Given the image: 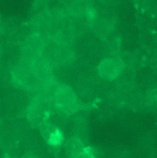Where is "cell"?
Returning <instances> with one entry per match:
<instances>
[{
  "instance_id": "6da1fadb",
  "label": "cell",
  "mask_w": 157,
  "mask_h": 158,
  "mask_svg": "<svg viewBox=\"0 0 157 158\" xmlns=\"http://www.w3.org/2000/svg\"><path fill=\"white\" fill-rule=\"evenodd\" d=\"M53 102L60 110L66 114L76 112L79 107L76 94L70 87L65 85L60 84Z\"/></svg>"
},
{
  "instance_id": "7a4b0ae2",
  "label": "cell",
  "mask_w": 157,
  "mask_h": 158,
  "mask_svg": "<svg viewBox=\"0 0 157 158\" xmlns=\"http://www.w3.org/2000/svg\"><path fill=\"white\" fill-rule=\"evenodd\" d=\"M48 101L37 96L30 104L27 117L29 122L34 126L39 127L47 115Z\"/></svg>"
},
{
  "instance_id": "3957f363",
  "label": "cell",
  "mask_w": 157,
  "mask_h": 158,
  "mask_svg": "<svg viewBox=\"0 0 157 158\" xmlns=\"http://www.w3.org/2000/svg\"><path fill=\"white\" fill-rule=\"evenodd\" d=\"M123 67V63L120 60L109 58L101 62L98 67V72L102 78L112 80L120 75Z\"/></svg>"
},
{
  "instance_id": "277c9868",
  "label": "cell",
  "mask_w": 157,
  "mask_h": 158,
  "mask_svg": "<svg viewBox=\"0 0 157 158\" xmlns=\"http://www.w3.org/2000/svg\"><path fill=\"white\" fill-rule=\"evenodd\" d=\"M39 127L42 137L49 143L51 145H57L60 142L61 134L60 131L52 124L44 121Z\"/></svg>"
},
{
  "instance_id": "5b68a950",
  "label": "cell",
  "mask_w": 157,
  "mask_h": 158,
  "mask_svg": "<svg viewBox=\"0 0 157 158\" xmlns=\"http://www.w3.org/2000/svg\"><path fill=\"white\" fill-rule=\"evenodd\" d=\"M67 152L71 158H74L84 150L83 145L78 137H73L69 140L66 145Z\"/></svg>"
},
{
  "instance_id": "8992f818",
  "label": "cell",
  "mask_w": 157,
  "mask_h": 158,
  "mask_svg": "<svg viewBox=\"0 0 157 158\" xmlns=\"http://www.w3.org/2000/svg\"><path fill=\"white\" fill-rule=\"evenodd\" d=\"M147 100L151 107L157 109V88L149 93L147 95Z\"/></svg>"
},
{
  "instance_id": "52a82bcc",
  "label": "cell",
  "mask_w": 157,
  "mask_h": 158,
  "mask_svg": "<svg viewBox=\"0 0 157 158\" xmlns=\"http://www.w3.org/2000/svg\"><path fill=\"white\" fill-rule=\"evenodd\" d=\"M74 158H94V157L91 153L84 149Z\"/></svg>"
},
{
  "instance_id": "ba28073f",
  "label": "cell",
  "mask_w": 157,
  "mask_h": 158,
  "mask_svg": "<svg viewBox=\"0 0 157 158\" xmlns=\"http://www.w3.org/2000/svg\"><path fill=\"white\" fill-rule=\"evenodd\" d=\"M101 1L108 4H114L117 1V0H101Z\"/></svg>"
},
{
  "instance_id": "9c48e42d",
  "label": "cell",
  "mask_w": 157,
  "mask_h": 158,
  "mask_svg": "<svg viewBox=\"0 0 157 158\" xmlns=\"http://www.w3.org/2000/svg\"><path fill=\"white\" fill-rule=\"evenodd\" d=\"M23 158H36L35 156H33V155H26L25 156H24Z\"/></svg>"
}]
</instances>
